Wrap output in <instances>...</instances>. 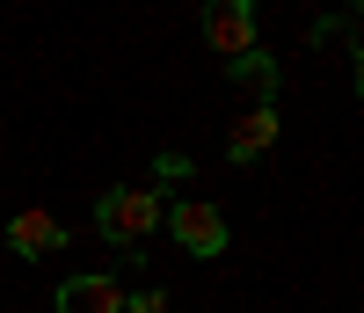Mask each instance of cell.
Returning a JSON list of instances; mask_svg holds the SVG:
<instances>
[{
    "label": "cell",
    "instance_id": "cell-4",
    "mask_svg": "<svg viewBox=\"0 0 364 313\" xmlns=\"http://www.w3.org/2000/svg\"><path fill=\"white\" fill-rule=\"evenodd\" d=\"M66 240H73V233L58 226L51 211H37V204L15 211V218H8V233H0V248H15V255H29V262H37V255H58Z\"/></svg>",
    "mask_w": 364,
    "mask_h": 313
},
{
    "label": "cell",
    "instance_id": "cell-8",
    "mask_svg": "<svg viewBox=\"0 0 364 313\" xmlns=\"http://www.w3.org/2000/svg\"><path fill=\"white\" fill-rule=\"evenodd\" d=\"M124 313H175L168 292H124Z\"/></svg>",
    "mask_w": 364,
    "mask_h": 313
},
{
    "label": "cell",
    "instance_id": "cell-6",
    "mask_svg": "<svg viewBox=\"0 0 364 313\" xmlns=\"http://www.w3.org/2000/svg\"><path fill=\"white\" fill-rule=\"evenodd\" d=\"M277 146V110H248L226 132V161H255V153H269Z\"/></svg>",
    "mask_w": 364,
    "mask_h": 313
},
{
    "label": "cell",
    "instance_id": "cell-5",
    "mask_svg": "<svg viewBox=\"0 0 364 313\" xmlns=\"http://www.w3.org/2000/svg\"><path fill=\"white\" fill-rule=\"evenodd\" d=\"M58 313H124V285L102 277V270L66 277V285H58Z\"/></svg>",
    "mask_w": 364,
    "mask_h": 313
},
{
    "label": "cell",
    "instance_id": "cell-7",
    "mask_svg": "<svg viewBox=\"0 0 364 313\" xmlns=\"http://www.w3.org/2000/svg\"><path fill=\"white\" fill-rule=\"evenodd\" d=\"M226 73H233V87H248V95H255V110H269V95H277V80H284V73H277V58H269L262 44H255V51H240Z\"/></svg>",
    "mask_w": 364,
    "mask_h": 313
},
{
    "label": "cell",
    "instance_id": "cell-2",
    "mask_svg": "<svg viewBox=\"0 0 364 313\" xmlns=\"http://www.w3.org/2000/svg\"><path fill=\"white\" fill-rule=\"evenodd\" d=\"M161 226L182 240V248H190V255H226V218L219 211H211V204H197V197H182V204H168V218H161Z\"/></svg>",
    "mask_w": 364,
    "mask_h": 313
},
{
    "label": "cell",
    "instance_id": "cell-3",
    "mask_svg": "<svg viewBox=\"0 0 364 313\" xmlns=\"http://www.w3.org/2000/svg\"><path fill=\"white\" fill-rule=\"evenodd\" d=\"M255 22H262L255 0H211V8H204V44L240 58V51H255Z\"/></svg>",
    "mask_w": 364,
    "mask_h": 313
},
{
    "label": "cell",
    "instance_id": "cell-1",
    "mask_svg": "<svg viewBox=\"0 0 364 313\" xmlns=\"http://www.w3.org/2000/svg\"><path fill=\"white\" fill-rule=\"evenodd\" d=\"M161 218H168V197L154 190V182L109 190V197L95 204V226H102V240H109V248H146V240L161 233Z\"/></svg>",
    "mask_w": 364,
    "mask_h": 313
},
{
    "label": "cell",
    "instance_id": "cell-9",
    "mask_svg": "<svg viewBox=\"0 0 364 313\" xmlns=\"http://www.w3.org/2000/svg\"><path fill=\"white\" fill-rule=\"evenodd\" d=\"M0 255H8V248H0Z\"/></svg>",
    "mask_w": 364,
    "mask_h": 313
}]
</instances>
